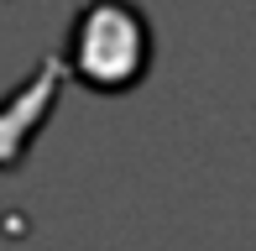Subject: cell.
<instances>
[{
  "mask_svg": "<svg viewBox=\"0 0 256 251\" xmlns=\"http://www.w3.org/2000/svg\"><path fill=\"white\" fill-rule=\"evenodd\" d=\"M63 84H68V68L58 52L37 58V68L16 78L10 94H0V173H16L26 162V152L37 146V136L48 131L58 100H63Z\"/></svg>",
  "mask_w": 256,
  "mask_h": 251,
  "instance_id": "obj_2",
  "label": "cell"
},
{
  "mask_svg": "<svg viewBox=\"0 0 256 251\" xmlns=\"http://www.w3.org/2000/svg\"><path fill=\"white\" fill-rule=\"evenodd\" d=\"M63 68L89 94H131L152 74L157 32L136 0H84L63 32Z\"/></svg>",
  "mask_w": 256,
  "mask_h": 251,
  "instance_id": "obj_1",
  "label": "cell"
}]
</instances>
